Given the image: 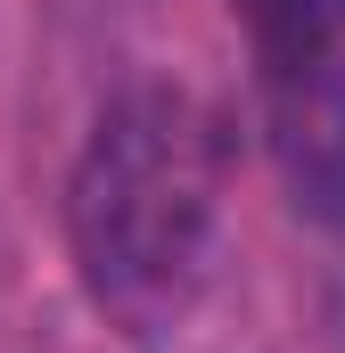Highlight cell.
Segmentation results:
<instances>
[{"label":"cell","mask_w":345,"mask_h":353,"mask_svg":"<svg viewBox=\"0 0 345 353\" xmlns=\"http://www.w3.org/2000/svg\"><path fill=\"white\" fill-rule=\"evenodd\" d=\"M230 189V132L189 90H124L90 123L66 181V247L90 304L132 337H157L189 312L214 263Z\"/></svg>","instance_id":"6da1fadb"},{"label":"cell","mask_w":345,"mask_h":353,"mask_svg":"<svg viewBox=\"0 0 345 353\" xmlns=\"http://www.w3.org/2000/svg\"><path fill=\"white\" fill-rule=\"evenodd\" d=\"M271 140H279L296 205L313 222L345 230V99H279L271 107Z\"/></svg>","instance_id":"3957f363"},{"label":"cell","mask_w":345,"mask_h":353,"mask_svg":"<svg viewBox=\"0 0 345 353\" xmlns=\"http://www.w3.org/2000/svg\"><path fill=\"white\" fill-rule=\"evenodd\" d=\"M263 99H345V0H239Z\"/></svg>","instance_id":"7a4b0ae2"}]
</instances>
